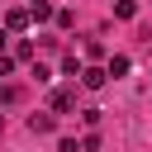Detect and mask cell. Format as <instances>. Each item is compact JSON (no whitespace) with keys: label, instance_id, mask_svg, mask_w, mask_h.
<instances>
[{"label":"cell","instance_id":"cell-10","mask_svg":"<svg viewBox=\"0 0 152 152\" xmlns=\"http://www.w3.org/2000/svg\"><path fill=\"white\" fill-rule=\"evenodd\" d=\"M0 128H5V119H0Z\"/></svg>","mask_w":152,"mask_h":152},{"label":"cell","instance_id":"cell-8","mask_svg":"<svg viewBox=\"0 0 152 152\" xmlns=\"http://www.w3.org/2000/svg\"><path fill=\"white\" fill-rule=\"evenodd\" d=\"M14 71V57H0V76H10Z\"/></svg>","mask_w":152,"mask_h":152},{"label":"cell","instance_id":"cell-5","mask_svg":"<svg viewBox=\"0 0 152 152\" xmlns=\"http://www.w3.org/2000/svg\"><path fill=\"white\" fill-rule=\"evenodd\" d=\"M114 14H119V19H133V14H138V0H114Z\"/></svg>","mask_w":152,"mask_h":152},{"label":"cell","instance_id":"cell-2","mask_svg":"<svg viewBox=\"0 0 152 152\" xmlns=\"http://www.w3.org/2000/svg\"><path fill=\"white\" fill-rule=\"evenodd\" d=\"M104 81H109V76H104V66H81V86H86V90H100Z\"/></svg>","mask_w":152,"mask_h":152},{"label":"cell","instance_id":"cell-7","mask_svg":"<svg viewBox=\"0 0 152 152\" xmlns=\"http://www.w3.org/2000/svg\"><path fill=\"white\" fill-rule=\"evenodd\" d=\"M128 71V57H109V66H104V76H124Z\"/></svg>","mask_w":152,"mask_h":152},{"label":"cell","instance_id":"cell-6","mask_svg":"<svg viewBox=\"0 0 152 152\" xmlns=\"http://www.w3.org/2000/svg\"><path fill=\"white\" fill-rule=\"evenodd\" d=\"M28 19H38V24L52 19V5H48V0H33V14H28Z\"/></svg>","mask_w":152,"mask_h":152},{"label":"cell","instance_id":"cell-1","mask_svg":"<svg viewBox=\"0 0 152 152\" xmlns=\"http://www.w3.org/2000/svg\"><path fill=\"white\" fill-rule=\"evenodd\" d=\"M28 28V10H5V33H24Z\"/></svg>","mask_w":152,"mask_h":152},{"label":"cell","instance_id":"cell-4","mask_svg":"<svg viewBox=\"0 0 152 152\" xmlns=\"http://www.w3.org/2000/svg\"><path fill=\"white\" fill-rule=\"evenodd\" d=\"M28 128H33V133H52L57 119H52V114H28Z\"/></svg>","mask_w":152,"mask_h":152},{"label":"cell","instance_id":"cell-9","mask_svg":"<svg viewBox=\"0 0 152 152\" xmlns=\"http://www.w3.org/2000/svg\"><path fill=\"white\" fill-rule=\"evenodd\" d=\"M5 43H10V33H5V28H0V48H5Z\"/></svg>","mask_w":152,"mask_h":152},{"label":"cell","instance_id":"cell-3","mask_svg":"<svg viewBox=\"0 0 152 152\" xmlns=\"http://www.w3.org/2000/svg\"><path fill=\"white\" fill-rule=\"evenodd\" d=\"M52 114H66V109H76V90H52Z\"/></svg>","mask_w":152,"mask_h":152}]
</instances>
